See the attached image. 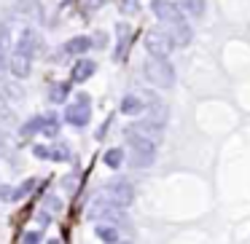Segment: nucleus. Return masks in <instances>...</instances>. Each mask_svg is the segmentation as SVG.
<instances>
[{"instance_id":"1a4fd4ad","label":"nucleus","mask_w":250,"mask_h":244,"mask_svg":"<svg viewBox=\"0 0 250 244\" xmlns=\"http://www.w3.org/2000/svg\"><path fill=\"white\" fill-rule=\"evenodd\" d=\"M8 73H11L17 81H24V78H30V73H33V59L19 54V51H11V56H8Z\"/></svg>"},{"instance_id":"ddd939ff","label":"nucleus","mask_w":250,"mask_h":244,"mask_svg":"<svg viewBox=\"0 0 250 244\" xmlns=\"http://www.w3.org/2000/svg\"><path fill=\"white\" fill-rule=\"evenodd\" d=\"M92 49V38H86V35H76V38H70L65 43V54H70V56H83L86 51Z\"/></svg>"},{"instance_id":"c85d7f7f","label":"nucleus","mask_w":250,"mask_h":244,"mask_svg":"<svg viewBox=\"0 0 250 244\" xmlns=\"http://www.w3.org/2000/svg\"><path fill=\"white\" fill-rule=\"evenodd\" d=\"M62 188H65V190H73V188H76V174H67V177H62Z\"/></svg>"},{"instance_id":"4be33fe9","label":"nucleus","mask_w":250,"mask_h":244,"mask_svg":"<svg viewBox=\"0 0 250 244\" xmlns=\"http://www.w3.org/2000/svg\"><path fill=\"white\" fill-rule=\"evenodd\" d=\"M35 190V177H30V180H24L19 188H14V201H19V199H27L30 193Z\"/></svg>"},{"instance_id":"20e7f679","label":"nucleus","mask_w":250,"mask_h":244,"mask_svg":"<svg viewBox=\"0 0 250 244\" xmlns=\"http://www.w3.org/2000/svg\"><path fill=\"white\" fill-rule=\"evenodd\" d=\"M100 196H105L108 201H113V204H119V206L126 209V206L135 201V185H132L126 177H113V180H108V183L103 185Z\"/></svg>"},{"instance_id":"b1692460","label":"nucleus","mask_w":250,"mask_h":244,"mask_svg":"<svg viewBox=\"0 0 250 244\" xmlns=\"http://www.w3.org/2000/svg\"><path fill=\"white\" fill-rule=\"evenodd\" d=\"M43 209L51 212V215L62 212V199H60V196H46V199H43Z\"/></svg>"},{"instance_id":"9b49d317","label":"nucleus","mask_w":250,"mask_h":244,"mask_svg":"<svg viewBox=\"0 0 250 244\" xmlns=\"http://www.w3.org/2000/svg\"><path fill=\"white\" fill-rule=\"evenodd\" d=\"M97 73V62L94 59H86V56H81L78 62H73V70H70V81L73 83H86L89 78Z\"/></svg>"},{"instance_id":"bb28decb","label":"nucleus","mask_w":250,"mask_h":244,"mask_svg":"<svg viewBox=\"0 0 250 244\" xmlns=\"http://www.w3.org/2000/svg\"><path fill=\"white\" fill-rule=\"evenodd\" d=\"M0 201H14V185H0Z\"/></svg>"},{"instance_id":"aec40b11","label":"nucleus","mask_w":250,"mask_h":244,"mask_svg":"<svg viewBox=\"0 0 250 244\" xmlns=\"http://www.w3.org/2000/svg\"><path fill=\"white\" fill-rule=\"evenodd\" d=\"M180 11L191 14V17H202L205 14V0H180Z\"/></svg>"},{"instance_id":"39448f33","label":"nucleus","mask_w":250,"mask_h":244,"mask_svg":"<svg viewBox=\"0 0 250 244\" xmlns=\"http://www.w3.org/2000/svg\"><path fill=\"white\" fill-rule=\"evenodd\" d=\"M146 51L153 56V59H167L169 54H172V40H169V35L164 33V30H148L146 33Z\"/></svg>"},{"instance_id":"473e14b6","label":"nucleus","mask_w":250,"mask_h":244,"mask_svg":"<svg viewBox=\"0 0 250 244\" xmlns=\"http://www.w3.org/2000/svg\"><path fill=\"white\" fill-rule=\"evenodd\" d=\"M49 244H60V239H49Z\"/></svg>"},{"instance_id":"6ab92c4d","label":"nucleus","mask_w":250,"mask_h":244,"mask_svg":"<svg viewBox=\"0 0 250 244\" xmlns=\"http://www.w3.org/2000/svg\"><path fill=\"white\" fill-rule=\"evenodd\" d=\"M73 153L67 145H49V161H70Z\"/></svg>"},{"instance_id":"dca6fc26","label":"nucleus","mask_w":250,"mask_h":244,"mask_svg":"<svg viewBox=\"0 0 250 244\" xmlns=\"http://www.w3.org/2000/svg\"><path fill=\"white\" fill-rule=\"evenodd\" d=\"M67 94H70V83H51V89H49L51 105H65Z\"/></svg>"},{"instance_id":"f03ea898","label":"nucleus","mask_w":250,"mask_h":244,"mask_svg":"<svg viewBox=\"0 0 250 244\" xmlns=\"http://www.w3.org/2000/svg\"><path fill=\"white\" fill-rule=\"evenodd\" d=\"M89 220H97V223H110V225H124L126 223V209L113 201H108L105 196H97V199L89 204Z\"/></svg>"},{"instance_id":"2f4dec72","label":"nucleus","mask_w":250,"mask_h":244,"mask_svg":"<svg viewBox=\"0 0 250 244\" xmlns=\"http://www.w3.org/2000/svg\"><path fill=\"white\" fill-rule=\"evenodd\" d=\"M6 110H8V99L3 97V94H0V115L6 113Z\"/></svg>"},{"instance_id":"393cba45","label":"nucleus","mask_w":250,"mask_h":244,"mask_svg":"<svg viewBox=\"0 0 250 244\" xmlns=\"http://www.w3.org/2000/svg\"><path fill=\"white\" fill-rule=\"evenodd\" d=\"M41 239H43V233L41 231H24V236H22V244H41Z\"/></svg>"},{"instance_id":"a878e982","label":"nucleus","mask_w":250,"mask_h":244,"mask_svg":"<svg viewBox=\"0 0 250 244\" xmlns=\"http://www.w3.org/2000/svg\"><path fill=\"white\" fill-rule=\"evenodd\" d=\"M33 156L41 161H49V145H33Z\"/></svg>"},{"instance_id":"7ed1b4c3","label":"nucleus","mask_w":250,"mask_h":244,"mask_svg":"<svg viewBox=\"0 0 250 244\" xmlns=\"http://www.w3.org/2000/svg\"><path fill=\"white\" fill-rule=\"evenodd\" d=\"M143 75L148 78L151 86H159V89H172L175 86V67L169 65L167 59H148L143 65Z\"/></svg>"},{"instance_id":"5701e85b","label":"nucleus","mask_w":250,"mask_h":244,"mask_svg":"<svg viewBox=\"0 0 250 244\" xmlns=\"http://www.w3.org/2000/svg\"><path fill=\"white\" fill-rule=\"evenodd\" d=\"M8 43H11V27L6 22H0V56H6Z\"/></svg>"},{"instance_id":"f8f14e48","label":"nucleus","mask_w":250,"mask_h":244,"mask_svg":"<svg viewBox=\"0 0 250 244\" xmlns=\"http://www.w3.org/2000/svg\"><path fill=\"white\" fill-rule=\"evenodd\" d=\"M94 236L103 244H119L121 242V231L116 225H110V223H97L94 225Z\"/></svg>"},{"instance_id":"412c9836","label":"nucleus","mask_w":250,"mask_h":244,"mask_svg":"<svg viewBox=\"0 0 250 244\" xmlns=\"http://www.w3.org/2000/svg\"><path fill=\"white\" fill-rule=\"evenodd\" d=\"M43 134L46 137H57V134H60V118H57L54 113L43 115Z\"/></svg>"},{"instance_id":"cd10ccee","label":"nucleus","mask_w":250,"mask_h":244,"mask_svg":"<svg viewBox=\"0 0 250 244\" xmlns=\"http://www.w3.org/2000/svg\"><path fill=\"white\" fill-rule=\"evenodd\" d=\"M119 33H121V35H124V38H126V35H129V27H126V24H119ZM124 46H126V40H121V51H119V59H124Z\"/></svg>"},{"instance_id":"423d86ee","label":"nucleus","mask_w":250,"mask_h":244,"mask_svg":"<svg viewBox=\"0 0 250 244\" xmlns=\"http://www.w3.org/2000/svg\"><path fill=\"white\" fill-rule=\"evenodd\" d=\"M41 46H43L41 35L35 33L33 27H24L22 33H19V40H17V46H14V51H19V54L35 59V56H38V51H41Z\"/></svg>"},{"instance_id":"c756f323","label":"nucleus","mask_w":250,"mask_h":244,"mask_svg":"<svg viewBox=\"0 0 250 244\" xmlns=\"http://www.w3.org/2000/svg\"><path fill=\"white\" fill-rule=\"evenodd\" d=\"M105 40H108V35H105V33H97V35L92 38V46H100V49H103V46H105Z\"/></svg>"},{"instance_id":"9d476101","label":"nucleus","mask_w":250,"mask_h":244,"mask_svg":"<svg viewBox=\"0 0 250 244\" xmlns=\"http://www.w3.org/2000/svg\"><path fill=\"white\" fill-rule=\"evenodd\" d=\"M11 6L19 17L30 19V22H43V6H41V0H11Z\"/></svg>"},{"instance_id":"f257e3e1","label":"nucleus","mask_w":250,"mask_h":244,"mask_svg":"<svg viewBox=\"0 0 250 244\" xmlns=\"http://www.w3.org/2000/svg\"><path fill=\"white\" fill-rule=\"evenodd\" d=\"M124 137H126V145H129V164L132 167L135 169L151 167L153 158H156V142L143 137V134H137V131H132L129 126H126Z\"/></svg>"},{"instance_id":"4468645a","label":"nucleus","mask_w":250,"mask_h":244,"mask_svg":"<svg viewBox=\"0 0 250 244\" xmlns=\"http://www.w3.org/2000/svg\"><path fill=\"white\" fill-rule=\"evenodd\" d=\"M169 40H172V46H188L191 43V27L186 22H178V24H169Z\"/></svg>"},{"instance_id":"0eeeda50","label":"nucleus","mask_w":250,"mask_h":244,"mask_svg":"<svg viewBox=\"0 0 250 244\" xmlns=\"http://www.w3.org/2000/svg\"><path fill=\"white\" fill-rule=\"evenodd\" d=\"M151 8H153V14H156L162 22H167V24L183 22V11H180V6L175 3V0H153Z\"/></svg>"},{"instance_id":"2eb2a0df","label":"nucleus","mask_w":250,"mask_h":244,"mask_svg":"<svg viewBox=\"0 0 250 244\" xmlns=\"http://www.w3.org/2000/svg\"><path fill=\"white\" fill-rule=\"evenodd\" d=\"M121 113L124 115H140L143 110H146V102H143L137 94H126V97H121Z\"/></svg>"},{"instance_id":"a211bd4d","label":"nucleus","mask_w":250,"mask_h":244,"mask_svg":"<svg viewBox=\"0 0 250 244\" xmlns=\"http://www.w3.org/2000/svg\"><path fill=\"white\" fill-rule=\"evenodd\" d=\"M103 161L108 169H119L121 164H124V150H121V148H110V150H105Z\"/></svg>"},{"instance_id":"6e6552de","label":"nucleus","mask_w":250,"mask_h":244,"mask_svg":"<svg viewBox=\"0 0 250 244\" xmlns=\"http://www.w3.org/2000/svg\"><path fill=\"white\" fill-rule=\"evenodd\" d=\"M65 121L73 129H83V126H89V121H92V110H89V105L73 102L65 108Z\"/></svg>"},{"instance_id":"f3484780","label":"nucleus","mask_w":250,"mask_h":244,"mask_svg":"<svg viewBox=\"0 0 250 244\" xmlns=\"http://www.w3.org/2000/svg\"><path fill=\"white\" fill-rule=\"evenodd\" d=\"M38 131H43V115H33L30 121H24L22 129H19V134L27 140V137H35Z\"/></svg>"},{"instance_id":"7c9ffc66","label":"nucleus","mask_w":250,"mask_h":244,"mask_svg":"<svg viewBox=\"0 0 250 244\" xmlns=\"http://www.w3.org/2000/svg\"><path fill=\"white\" fill-rule=\"evenodd\" d=\"M38 223H41V225H46V223H51V212H38Z\"/></svg>"}]
</instances>
